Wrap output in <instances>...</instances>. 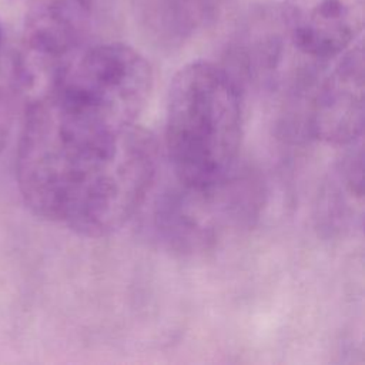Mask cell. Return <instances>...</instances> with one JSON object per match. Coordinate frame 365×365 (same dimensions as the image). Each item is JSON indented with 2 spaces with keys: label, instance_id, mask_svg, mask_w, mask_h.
<instances>
[{
  "label": "cell",
  "instance_id": "cell-9",
  "mask_svg": "<svg viewBox=\"0 0 365 365\" xmlns=\"http://www.w3.org/2000/svg\"><path fill=\"white\" fill-rule=\"evenodd\" d=\"M3 38H4V34H3V26L0 23V53H1V48H3Z\"/></svg>",
  "mask_w": 365,
  "mask_h": 365
},
{
  "label": "cell",
  "instance_id": "cell-3",
  "mask_svg": "<svg viewBox=\"0 0 365 365\" xmlns=\"http://www.w3.org/2000/svg\"><path fill=\"white\" fill-rule=\"evenodd\" d=\"M174 181L155 198L151 224L155 238L182 255L214 248L230 230L250 224L262 202L258 178L238 165L225 180L205 188Z\"/></svg>",
  "mask_w": 365,
  "mask_h": 365
},
{
  "label": "cell",
  "instance_id": "cell-4",
  "mask_svg": "<svg viewBox=\"0 0 365 365\" xmlns=\"http://www.w3.org/2000/svg\"><path fill=\"white\" fill-rule=\"evenodd\" d=\"M157 168L154 135L138 124L128 127L76 194L61 224L90 238L113 234L145 202Z\"/></svg>",
  "mask_w": 365,
  "mask_h": 365
},
{
  "label": "cell",
  "instance_id": "cell-8",
  "mask_svg": "<svg viewBox=\"0 0 365 365\" xmlns=\"http://www.w3.org/2000/svg\"><path fill=\"white\" fill-rule=\"evenodd\" d=\"M224 0H138L148 34L161 44H180L211 23Z\"/></svg>",
  "mask_w": 365,
  "mask_h": 365
},
{
  "label": "cell",
  "instance_id": "cell-6",
  "mask_svg": "<svg viewBox=\"0 0 365 365\" xmlns=\"http://www.w3.org/2000/svg\"><path fill=\"white\" fill-rule=\"evenodd\" d=\"M97 0H27L19 80L40 88L70 57L88 46Z\"/></svg>",
  "mask_w": 365,
  "mask_h": 365
},
{
  "label": "cell",
  "instance_id": "cell-7",
  "mask_svg": "<svg viewBox=\"0 0 365 365\" xmlns=\"http://www.w3.org/2000/svg\"><path fill=\"white\" fill-rule=\"evenodd\" d=\"M279 7L289 41L314 60L335 58L364 29L365 0H284Z\"/></svg>",
  "mask_w": 365,
  "mask_h": 365
},
{
  "label": "cell",
  "instance_id": "cell-1",
  "mask_svg": "<svg viewBox=\"0 0 365 365\" xmlns=\"http://www.w3.org/2000/svg\"><path fill=\"white\" fill-rule=\"evenodd\" d=\"M242 103L240 83L224 66L197 60L174 74L165 115V151L174 180L205 188L237 168Z\"/></svg>",
  "mask_w": 365,
  "mask_h": 365
},
{
  "label": "cell",
  "instance_id": "cell-5",
  "mask_svg": "<svg viewBox=\"0 0 365 365\" xmlns=\"http://www.w3.org/2000/svg\"><path fill=\"white\" fill-rule=\"evenodd\" d=\"M301 76L305 130L328 144L349 145L364 127V60L361 40L331 60H311Z\"/></svg>",
  "mask_w": 365,
  "mask_h": 365
},
{
  "label": "cell",
  "instance_id": "cell-2",
  "mask_svg": "<svg viewBox=\"0 0 365 365\" xmlns=\"http://www.w3.org/2000/svg\"><path fill=\"white\" fill-rule=\"evenodd\" d=\"M153 87L145 57L128 44H88L34 94H54L115 128L137 124Z\"/></svg>",
  "mask_w": 365,
  "mask_h": 365
}]
</instances>
